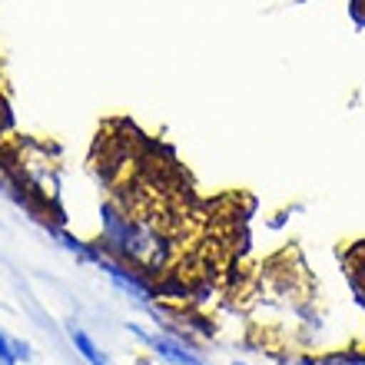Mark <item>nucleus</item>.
I'll return each instance as SVG.
<instances>
[{
    "mask_svg": "<svg viewBox=\"0 0 365 365\" xmlns=\"http://www.w3.org/2000/svg\"><path fill=\"white\" fill-rule=\"evenodd\" d=\"M100 230H103V250L146 276L166 272L180 256V232L173 226L150 216H136L116 200L100 210Z\"/></svg>",
    "mask_w": 365,
    "mask_h": 365,
    "instance_id": "nucleus-1",
    "label": "nucleus"
},
{
    "mask_svg": "<svg viewBox=\"0 0 365 365\" xmlns=\"http://www.w3.org/2000/svg\"><path fill=\"white\" fill-rule=\"evenodd\" d=\"M0 156H4V163L10 166V173L17 180L20 202L47 212L60 200V166L57 156L50 153L47 146L24 140V143H14L7 153Z\"/></svg>",
    "mask_w": 365,
    "mask_h": 365,
    "instance_id": "nucleus-2",
    "label": "nucleus"
},
{
    "mask_svg": "<svg viewBox=\"0 0 365 365\" xmlns=\"http://www.w3.org/2000/svg\"><path fill=\"white\" fill-rule=\"evenodd\" d=\"M96 266L106 272V279H110L120 292H126V296L136 299V302H150V299L156 296V289H153V282H150V276H146V272H140L136 266H130V262L110 256L106 250H100Z\"/></svg>",
    "mask_w": 365,
    "mask_h": 365,
    "instance_id": "nucleus-3",
    "label": "nucleus"
},
{
    "mask_svg": "<svg viewBox=\"0 0 365 365\" xmlns=\"http://www.w3.org/2000/svg\"><path fill=\"white\" fill-rule=\"evenodd\" d=\"M130 332L136 339H143L146 346L170 365H210V362H202L200 352L180 336H156V332H143V329H136V326H130Z\"/></svg>",
    "mask_w": 365,
    "mask_h": 365,
    "instance_id": "nucleus-4",
    "label": "nucleus"
},
{
    "mask_svg": "<svg viewBox=\"0 0 365 365\" xmlns=\"http://www.w3.org/2000/svg\"><path fill=\"white\" fill-rule=\"evenodd\" d=\"M70 339H73V346H77V352H80V359L87 365H113L110 359H106V352L100 346H96L93 339L83 332V329H77V326H70Z\"/></svg>",
    "mask_w": 365,
    "mask_h": 365,
    "instance_id": "nucleus-5",
    "label": "nucleus"
},
{
    "mask_svg": "<svg viewBox=\"0 0 365 365\" xmlns=\"http://www.w3.org/2000/svg\"><path fill=\"white\" fill-rule=\"evenodd\" d=\"M30 362V346L20 339L0 332V365H27Z\"/></svg>",
    "mask_w": 365,
    "mask_h": 365,
    "instance_id": "nucleus-6",
    "label": "nucleus"
},
{
    "mask_svg": "<svg viewBox=\"0 0 365 365\" xmlns=\"http://www.w3.org/2000/svg\"><path fill=\"white\" fill-rule=\"evenodd\" d=\"M302 365H365V356H326V359H306Z\"/></svg>",
    "mask_w": 365,
    "mask_h": 365,
    "instance_id": "nucleus-7",
    "label": "nucleus"
},
{
    "mask_svg": "<svg viewBox=\"0 0 365 365\" xmlns=\"http://www.w3.org/2000/svg\"><path fill=\"white\" fill-rule=\"evenodd\" d=\"M240 365H242V362H240Z\"/></svg>",
    "mask_w": 365,
    "mask_h": 365,
    "instance_id": "nucleus-8",
    "label": "nucleus"
}]
</instances>
